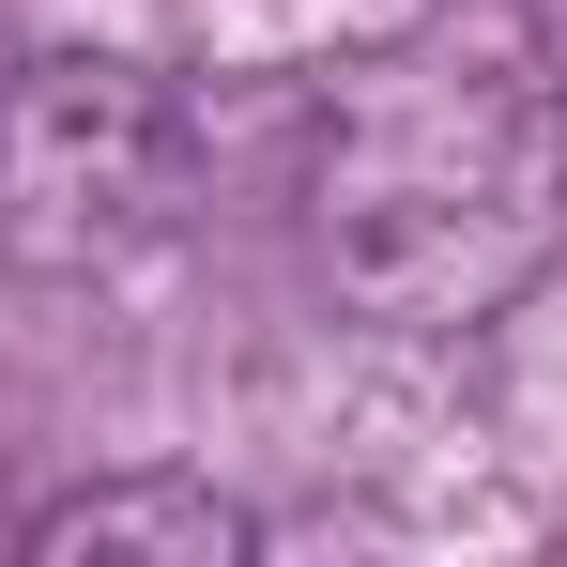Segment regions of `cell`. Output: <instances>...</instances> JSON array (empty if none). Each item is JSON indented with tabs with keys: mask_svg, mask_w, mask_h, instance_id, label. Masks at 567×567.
I'll return each instance as SVG.
<instances>
[{
	"mask_svg": "<svg viewBox=\"0 0 567 567\" xmlns=\"http://www.w3.org/2000/svg\"><path fill=\"white\" fill-rule=\"evenodd\" d=\"M307 246L399 338L506 322L567 246V93L461 31L338 62L307 107Z\"/></svg>",
	"mask_w": 567,
	"mask_h": 567,
	"instance_id": "6da1fadb",
	"label": "cell"
},
{
	"mask_svg": "<svg viewBox=\"0 0 567 567\" xmlns=\"http://www.w3.org/2000/svg\"><path fill=\"white\" fill-rule=\"evenodd\" d=\"M199 199V123L154 62L107 47H31L0 62V261L47 291L123 277L185 230Z\"/></svg>",
	"mask_w": 567,
	"mask_h": 567,
	"instance_id": "7a4b0ae2",
	"label": "cell"
},
{
	"mask_svg": "<svg viewBox=\"0 0 567 567\" xmlns=\"http://www.w3.org/2000/svg\"><path fill=\"white\" fill-rule=\"evenodd\" d=\"M16 553H31V567H246L261 522H246L215 475L138 461V475H93V491H62V506H31Z\"/></svg>",
	"mask_w": 567,
	"mask_h": 567,
	"instance_id": "3957f363",
	"label": "cell"
},
{
	"mask_svg": "<svg viewBox=\"0 0 567 567\" xmlns=\"http://www.w3.org/2000/svg\"><path fill=\"white\" fill-rule=\"evenodd\" d=\"M16 522H31V506H16V491H0V553H16Z\"/></svg>",
	"mask_w": 567,
	"mask_h": 567,
	"instance_id": "277c9868",
	"label": "cell"
}]
</instances>
